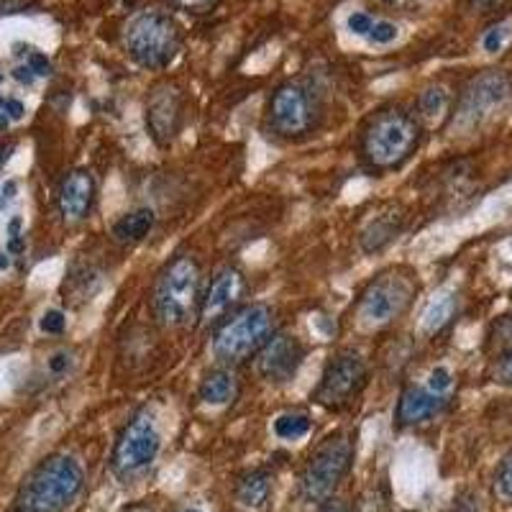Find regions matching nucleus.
<instances>
[{"instance_id": "1", "label": "nucleus", "mask_w": 512, "mask_h": 512, "mask_svg": "<svg viewBox=\"0 0 512 512\" xmlns=\"http://www.w3.org/2000/svg\"><path fill=\"white\" fill-rule=\"evenodd\" d=\"M85 484L82 466L72 456H47L31 469L16 495L18 512H62L77 500Z\"/></svg>"}, {"instance_id": "2", "label": "nucleus", "mask_w": 512, "mask_h": 512, "mask_svg": "<svg viewBox=\"0 0 512 512\" xmlns=\"http://www.w3.org/2000/svg\"><path fill=\"white\" fill-rule=\"evenodd\" d=\"M200 264L195 256L177 254L159 274L157 285L152 292L154 318L164 328H180L200 315Z\"/></svg>"}, {"instance_id": "3", "label": "nucleus", "mask_w": 512, "mask_h": 512, "mask_svg": "<svg viewBox=\"0 0 512 512\" xmlns=\"http://www.w3.org/2000/svg\"><path fill=\"white\" fill-rule=\"evenodd\" d=\"M415 292H418V282L408 269H387L374 277L367 290L361 292L354 310L359 331L374 333L392 326L395 320L408 313Z\"/></svg>"}, {"instance_id": "4", "label": "nucleus", "mask_w": 512, "mask_h": 512, "mask_svg": "<svg viewBox=\"0 0 512 512\" xmlns=\"http://www.w3.org/2000/svg\"><path fill=\"white\" fill-rule=\"evenodd\" d=\"M274 336V310L264 303L244 305L226 315L213 333V354L221 364L236 367L262 351Z\"/></svg>"}, {"instance_id": "5", "label": "nucleus", "mask_w": 512, "mask_h": 512, "mask_svg": "<svg viewBox=\"0 0 512 512\" xmlns=\"http://www.w3.org/2000/svg\"><path fill=\"white\" fill-rule=\"evenodd\" d=\"M418 146L420 123L400 108L377 113L361 136V152L374 169L402 167Z\"/></svg>"}, {"instance_id": "6", "label": "nucleus", "mask_w": 512, "mask_h": 512, "mask_svg": "<svg viewBox=\"0 0 512 512\" xmlns=\"http://www.w3.org/2000/svg\"><path fill=\"white\" fill-rule=\"evenodd\" d=\"M126 52L144 70H164L180 52V29L167 13H141L126 29Z\"/></svg>"}, {"instance_id": "7", "label": "nucleus", "mask_w": 512, "mask_h": 512, "mask_svg": "<svg viewBox=\"0 0 512 512\" xmlns=\"http://www.w3.org/2000/svg\"><path fill=\"white\" fill-rule=\"evenodd\" d=\"M354 461V441L346 433L328 436L308 459L300 477V489L308 502H326L349 474Z\"/></svg>"}, {"instance_id": "8", "label": "nucleus", "mask_w": 512, "mask_h": 512, "mask_svg": "<svg viewBox=\"0 0 512 512\" xmlns=\"http://www.w3.org/2000/svg\"><path fill=\"white\" fill-rule=\"evenodd\" d=\"M512 90V80L507 72L502 70H487L482 75L474 77L461 93L456 113L451 116V128L456 131H472L479 123L487 121L489 116H495L502 105L507 103Z\"/></svg>"}, {"instance_id": "9", "label": "nucleus", "mask_w": 512, "mask_h": 512, "mask_svg": "<svg viewBox=\"0 0 512 512\" xmlns=\"http://www.w3.org/2000/svg\"><path fill=\"white\" fill-rule=\"evenodd\" d=\"M159 431L154 415L149 410H139L118 436L113 448L111 466L121 479L136 477L152 464L159 454Z\"/></svg>"}, {"instance_id": "10", "label": "nucleus", "mask_w": 512, "mask_h": 512, "mask_svg": "<svg viewBox=\"0 0 512 512\" xmlns=\"http://www.w3.org/2000/svg\"><path fill=\"white\" fill-rule=\"evenodd\" d=\"M367 379V361L354 351H346L328 364L320 384L315 387L313 400L328 410H341L361 395V390L367 387Z\"/></svg>"}, {"instance_id": "11", "label": "nucleus", "mask_w": 512, "mask_h": 512, "mask_svg": "<svg viewBox=\"0 0 512 512\" xmlns=\"http://www.w3.org/2000/svg\"><path fill=\"white\" fill-rule=\"evenodd\" d=\"M315 105L308 88L287 82L269 100V123L280 136H303L313 128Z\"/></svg>"}, {"instance_id": "12", "label": "nucleus", "mask_w": 512, "mask_h": 512, "mask_svg": "<svg viewBox=\"0 0 512 512\" xmlns=\"http://www.w3.org/2000/svg\"><path fill=\"white\" fill-rule=\"evenodd\" d=\"M305 359V346L292 333H274L262 351L256 354V372L272 384H285L295 379Z\"/></svg>"}, {"instance_id": "13", "label": "nucleus", "mask_w": 512, "mask_h": 512, "mask_svg": "<svg viewBox=\"0 0 512 512\" xmlns=\"http://www.w3.org/2000/svg\"><path fill=\"white\" fill-rule=\"evenodd\" d=\"M244 292H246L244 274H241L236 267H223L221 272L213 277L208 290H205L198 318L203 320L205 326L218 323V320L226 318V315L241 303Z\"/></svg>"}, {"instance_id": "14", "label": "nucleus", "mask_w": 512, "mask_h": 512, "mask_svg": "<svg viewBox=\"0 0 512 512\" xmlns=\"http://www.w3.org/2000/svg\"><path fill=\"white\" fill-rule=\"evenodd\" d=\"M182 123V98L175 88L162 85L146 100V128L159 146H169Z\"/></svg>"}, {"instance_id": "15", "label": "nucleus", "mask_w": 512, "mask_h": 512, "mask_svg": "<svg viewBox=\"0 0 512 512\" xmlns=\"http://www.w3.org/2000/svg\"><path fill=\"white\" fill-rule=\"evenodd\" d=\"M95 203V180L88 169H72L57 192L59 213L67 223H82Z\"/></svg>"}, {"instance_id": "16", "label": "nucleus", "mask_w": 512, "mask_h": 512, "mask_svg": "<svg viewBox=\"0 0 512 512\" xmlns=\"http://www.w3.org/2000/svg\"><path fill=\"white\" fill-rule=\"evenodd\" d=\"M446 405V395H438L423 387H405L397 402V423L400 425H420L425 420L436 418Z\"/></svg>"}, {"instance_id": "17", "label": "nucleus", "mask_w": 512, "mask_h": 512, "mask_svg": "<svg viewBox=\"0 0 512 512\" xmlns=\"http://www.w3.org/2000/svg\"><path fill=\"white\" fill-rule=\"evenodd\" d=\"M402 228V218L395 216V213H382V216H374L372 221L364 226L359 236L361 249L367 251V254H377L382 251L384 246L390 244V241L397 239V233Z\"/></svg>"}, {"instance_id": "18", "label": "nucleus", "mask_w": 512, "mask_h": 512, "mask_svg": "<svg viewBox=\"0 0 512 512\" xmlns=\"http://www.w3.org/2000/svg\"><path fill=\"white\" fill-rule=\"evenodd\" d=\"M154 221H157L154 210H149V208L134 210V213L123 216L121 221L113 226V239L123 246L139 244L141 239H146V233L154 228Z\"/></svg>"}, {"instance_id": "19", "label": "nucleus", "mask_w": 512, "mask_h": 512, "mask_svg": "<svg viewBox=\"0 0 512 512\" xmlns=\"http://www.w3.org/2000/svg\"><path fill=\"white\" fill-rule=\"evenodd\" d=\"M236 390H239V384H236V377L226 369H218V372H210L208 377L200 382V400L208 402V405H226L236 397Z\"/></svg>"}, {"instance_id": "20", "label": "nucleus", "mask_w": 512, "mask_h": 512, "mask_svg": "<svg viewBox=\"0 0 512 512\" xmlns=\"http://www.w3.org/2000/svg\"><path fill=\"white\" fill-rule=\"evenodd\" d=\"M269 489H272L269 472L256 469V472L246 474L239 482V487H236V500L244 507H249V510H256V507H262L269 500Z\"/></svg>"}, {"instance_id": "21", "label": "nucleus", "mask_w": 512, "mask_h": 512, "mask_svg": "<svg viewBox=\"0 0 512 512\" xmlns=\"http://www.w3.org/2000/svg\"><path fill=\"white\" fill-rule=\"evenodd\" d=\"M454 313H456V297L454 295H438L436 300H431V305L425 308L423 331L425 333L441 331L448 320L454 318Z\"/></svg>"}, {"instance_id": "22", "label": "nucleus", "mask_w": 512, "mask_h": 512, "mask_svg": "<svg viewBox=\"0 0 512 512\" xmlns=\"http://www.w3.org/2000/svg\"><path fill=\"white\" fill-rule=\"evenodd\" d=\"M274 431H277V436L280 438L295 441V438H303L305 433L310 431V418L308 415H300V413L282 415V418L274 423Z\"/></svg>"}, {"instance_id": "23", "label": "nucleus", "mask_w": 512, "mask_h": 512, "mask_svg": "<svg viewBox=\"0 0 512 512\" xmlns=\"http://www.w3.org/2000/svg\"><path fill=\"white\" fill-rule=\"evenodd\" d=\"M418 108L425 118L443 116L448 108V93L443 88H428L425 93H420Z\"/></svg>"}, {"instance_id": "24", "label": "nucleus", "mask_w": 512, "mask_h": 512, "mask_svg": "<svg viewBox=\"0 0 512 512\" xmlns=\"http://www.w3.org/2000/svg\"><path fill=\"white\" fill-rule=\"evenodd\" d=\"M495 495L502 505H512V454L502 459L495 474Z\"/></svg>"}, {"instance_id": "25", "label": "nucleus", "mask_w": 512, "mask_h": 512, "mask_svg": "<svg viewBox=\"0 0 512 512\" xmlns=\"http://www.w3.org/2000/svg\"><path fill=\"white\" fill-rule=\"evenodd\" d=\"M64 326H67V318H64L62 310H47L44 318L39 320V328L44 333H49V336H59L64 331Z\"/></svg>"}, {"instance_id": "26", "label": "nucleus", "mask_w": 512, "mask_h": 512, "mask_svg": "<svg viewBox=\"0 0 512 512\" xmlns=\"http://www.w3.org/2000/svg\"><path fill=\"white\" fill-rule=\"evenodd\" d=\"M505 39H507V24H497V26H492L487 34H484L482 44L487 52H500L502 44H505Z\"/></svg>"}, {"instance_id": "27", "label": "nucleus", "mask_w": 512, "mask_h": 512, "mask_svg": "<svg viewBox=\"0 0 512 512\" xmlns=\"http://www.w3.org/2000/svg\"><path fill=\"white\" fill-rule=\"evenodd\" d=\"M31 67V72H34L36 77H47L52 75V62H49L47 57L41 52H29V62H26Z\"/></svg>"}, {"instance_id": "28", "label": "nucleus", "mask_w": 512, "mask_h": 512, "mask_svg": "<svg viewBox=\"0 0 512 512\" xmlns=\"http://www.w3.org/2000/svg\"><path fill=\"white\" fill-rule=\"evenodd\" d=\"M172 6L182 8V11H192V13H205L210 8L216 6L218 0H169Z\"/></svg>"}, {"instance_id": "29", "label": "nucleus", "mask_w": 512, "mask_h": 512, "mask_svg": "<svg viewBox=\"0 0 512 512\" xmlns=\"http://www.w3.org/2000/svg\"><path fill=\"white\" fill-rule=\"evenodd\" d=\"M495 379L512 387V351H507V354L500 356V361H497V367H495Z\"/></svg>"}, {"instance_id": "30", "label": "nucleus", "mask_w": 512, "mask_h": 512, "mask_svg": "<svg viewBox=\"0 0 512 512\" xmlns=\"http://www.w3.org/2000/svg\"><path fill=\"white\" fill-rule=\"evenodd\" d=\"M448 387H451V374H448V369H443V367L433 369V374H431V390L438 392V395H446Z\"/></svg>"}, {"instance_id": "31", "label": "nucleus", "mask_w": 512, "mask_h": 512, "mask_svg": "<svg viewBox=\"0 0 512 512\" xmlns=\"http://www.w3.org/2000/svg\"><path fill=\"white\" fill-rule=\"evenodd\" d=\"M369 36H372V41H377V44H390L392 39L397 36V29L392 24H374L372 31H369Z\"/></svg>"}, {"instance_id": "32", "label": "nucleus", "mask_w": 512, "mask_h": 512, "mask_svg": "<svg viewBox=\"0 0 512 512\" xmlns=\"http://www.w3.org/2000/svg\"><path fill=\"white\" fill-rule=\"evenodd\" d=\"M372 26H374L372 18H369L367 13H354V16L349 18V29L359 36L369 34V31H372Z\"/></svg>"}, {"instance_id": "33", "label": "nucleus", "mask_w": 512, "mask_h": 512, "mask_svg": "<svg viewBox=\"0 0 512 512\" xmlns=\"http://www.w3.org/2000/svg\"><path fill=\"white\" fill-rule=\"evenodd\" d=\"M0 113H6L8 118H13V121H18V118H24L26 108H24V103H21V100L6 98V103H3V111H0Z\"/></svg>"}, {"instance_id": "34", "label": "nucleus", "mask_w": 512, "mask_h": 512, "mask_svg": "<svg viewBox=\"0 0 512 512\" xmlns=\"http://www.w3.org/2000/svg\"><path fill=\"white\" fill-rule=\"evenodd\" d=\"M13 77H16V80L21 82V85H31L36 75H34V72H31L29 64H21V67H16V70H13Z\"/></svg>"}, {"instance_id": "35", "label": "nucleus", "mask_w": 512, "mask_h": 512, "mask_svg": "<svg viewBox=\"0 0 512 512\" xmlns=\"http://www.w3.org/2000/svg\"><path fill=\"white\" fill-rule=\"evenodd\" d=\"M67 367H70V356H67V354H54L52 361H49V369H52L54 374L64 372Z\"/></svg>"}, {"instance_id": "36", "label": "nucleus", "mask_w": 512, "mask_h": 512, "mask_svg": "<svg viewBox=\"0 0 512 512\" xmlns=\"http://www.w3.org/2000/svg\"><path fill=\"white\" fill-rule=\"evenodd\" d=\"M13 195H16V182H6V185H3V190H0V210L11 203Z\"/></svg>"}, {"instance_id": "37", "label": "nucleus", "mask_w": 512, "mask_h": 512, "mask_svg": "<svg viewBox=\"0 0 512 512\" xmlns=\"http://www.w3.org/2000/svg\"><path fill=\"white\" fill-rule=\"evenodd\" d=\"M8 251H11V254H21V251H24V239H21V233L11 236V241H8Z\"/></svg>"}, {"instance_id": "38", "label": "nucleus", "mask_w": 512, "mask_h": 512, "mask_svg": "<svg viewBox=\"0 0 512 512\" xmlns=\"http://www.w3.org/2000/svg\"><path fill=\"white\" fill-rule=\"evenodd\" d=\"M502 0H474V6L482 8V11H492V8L500 6Z\"/></svg>"}, {"instance_id": "39", "label": "nucleus", "mask_w": 512, "mask_h": 512, "mask_svg": "<svg viewBox=\"0 0 512 512\" xmlns=\"http://www.w3.org/2000/svg\"><path fill=\"white\" fill-rule=\"evenodd\" d=\"M320 512H346V507L341 502H326V507Z\"/></svg>"}, {"instance_id": "40", "label": "nucleus", "mask_w": 512, "mask_h": 512, "mask_svg": "<svg viewBox=\"0 0 512 512\" xmlns=\"http://www.w3.org/2000/svg\"><path fill=\"white\" fill-rule=\"evenodd\" d=\"M6 159H8V146L3 144V141H0V167L6 164Z\"/></svg>"}, {"instance_id": "41", "label": "nucleus", "mask_w": 512, "mask_h": 512, "mask_svg": "<svg viewBox=\"0 0 512 512\" xmlns=\"http://www.w3.org/2000/svg\"><path fill=\"white\" fill-rule=\"evenodd\" d=\"M8 264H11V259H8L6 254H0V272H3V269H8Z\"/></svg>"}, {"instance_id": "42", "label": "nucleus", "mask_w": 512, "mask_h": 512, "mask_svg": "<svg viewBox=\"0 0 512 512\" xmlns=\"http://www.w3.org/2000/svg\"><path fill=\"white\" fill-rule=\"evenodd\" d=\"M8 121H11V118H8L6 113H0V131H3V128H8Z\"/></svg>"}, {"instance_id": "43", "label": "nucleus", "mask_w": 512, "mask_h": 512, "mask_svg": "<svg viewBox=\"0 0 512 512\" xmlns=\"http://www.w3.org/2000/svg\"><path fill=\"white\" fill-rule=\"evenodd\" d=\"M3 103H6V98H0V111H3Z\"/></svg>"}, {"instance_id": "44", "label": "nucleus", "mask_w": 512, "mask_h": 512, "mask_svg": "<svg viewBox=\"0 0 512 512\" xmlns=\"http://www.w3.org/2000/svg\"><path fill=\"white\" fill-rule=\"evenodd\" d=\"M0 82H3V72H0Z\"/></svg>"}]
</instances>
